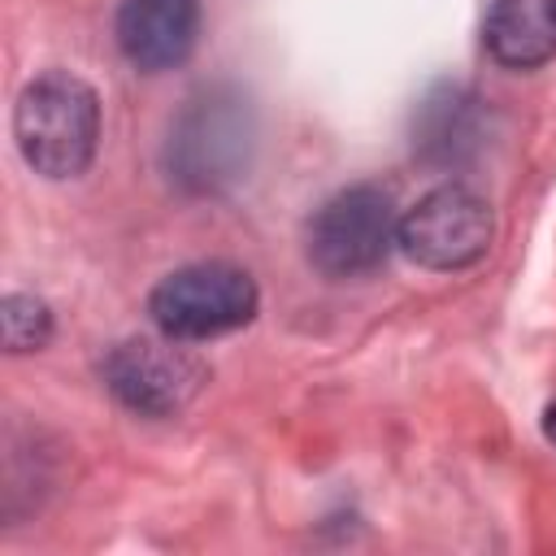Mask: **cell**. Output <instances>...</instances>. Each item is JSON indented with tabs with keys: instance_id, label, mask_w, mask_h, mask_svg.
Listing matches in <instances>:
<instances>
[{
	"instance_id": "obj_4",
	"label": "cell",
	"mask_w": 556,
	"mask_h": 556,
	"mask_svg": "<svg viewBox=\"0 0 556 556\" xmlns=\"http://www.w3.org/2000/svg\"><path fill=\"white\" fill-rule=\"evenodd\" d=\"M491 235H495L491 204L465 182H443L400 213L395 248L421 269L452 274L482 261Z\"/></svg>"
},
{
	"instance_id": "obj_1",
	"label": "cell",
	"mask_w": 556,
	"mask_h": 556,
	"mask_svg": "<svg viewBox=\"0 0 556 556\" xmlns=\"http://www.w3.org/2000/svg\"><path fill=\"white\" fill-rule=\"evenodd\" d=\"M13 139L35 174L78 178L100 148V96L70 70H43L17 91Z\"/></svg>"
},
{
	"instance_id": "obj_6",
	"label": "cell",
	"mask_w": 556,
	"mask_h": 556,
	"mask_svg": "<svg viewBox=\"0 0 556 556\" xmlns=\"http://www.w3.org/2000/svg\"><path fill=\"white\" fill-rule=\"evenodd\" d=\"M117 48L143 74L178 70L200 35V0H122Z\"/></svg>"
},
{
	"instance_id": "obj_5",
	"label": "cell",
	"mask_w": 556,
	"mask_h": 556,
	"mask_svg": "<svg viewBox=\"0 0 556 556\" xmlns=\"http://www.w3.org/2000/svg\"><path fill=\"white\" fill-rule=\"evenodd\" d=\"M100 374H104V387L117 395V404H126L139 417L182 413L208 378L204 361L187 352L182 339H169L161 330L113 343Z\"/></svg>"
},
{
	"instance_id": "obj_2",
	"label": "cell",
	"mask_w": 556,
	"mask_h": 556,
	"mask_svg": "<svg viewBox=\"0 0 556 556\" xmlns=\"http://www.w3.org/2000/svg\"><path fill=\"white\" fill-rule=\"evenodd\" d=\"M256 304L261 291L252 274L230 261H191L165 274L148 295L152 326L182 343H204L248 326L256 317Z\"/></svg>"
},
{
	"instance_id": "obj_3",
	"label": "cell",
	"mask_w": 556,
	"mask_h": 556,
	"mask_svg": "<svg viewBox=\"0 0 556 556\" xmlns=\"http://www.w3.org/2000/svg\"><path fill=\"white\" fill-rule=\"evenodd\" d=\"M395 200L378 182H356L334 191L304 230V252L326 278H361L374 274L395 248Z\"/></svg>"
},
{
	"instance_id": "obj_8",
	"label": "cell",
	"mask_w": 556,
	"mask_h": 556,
	"mask_svg": "<svg viewBox=\"0 0 556 556\" xmlns=\"http://www.w3.org/2000/svg\"><path fill=\"white\" fill-rule=\"evenodd\" d=\"M52 339V313L39 295L9 291L4 295V348L9 352H39Z\"/></svg>"
},
{
	"instance_id": "obj_7",
	"label": "cell",
	"mask_w": 556,
	"mask_h": 556,
	"mask_svg": "<svg viewBox=\"0 0 556 556\" xmlns=\"http://www.w3.org/2000/svg\"><path fill=\"white\" fill-rule=\"evenodd\" d=\"M486 52L508 70H534L556 56V0H491L482 22Z\"/></svg>"
},
{
	"instance_id": "obj_9",
	"label": "cell",
	"mask_w": 556,
	"mask_h": 556,
	"mask_svg": "<svg viewBox=\"0 0 556 556\" xmlns=\"http://www.w3.org/2000/svg\"><path fill=\"white\" fill-rule=\"evenodd\" d=\"M543 434H547V443H556V400L543 408Z\"/></svg>"
}]
</instances>
